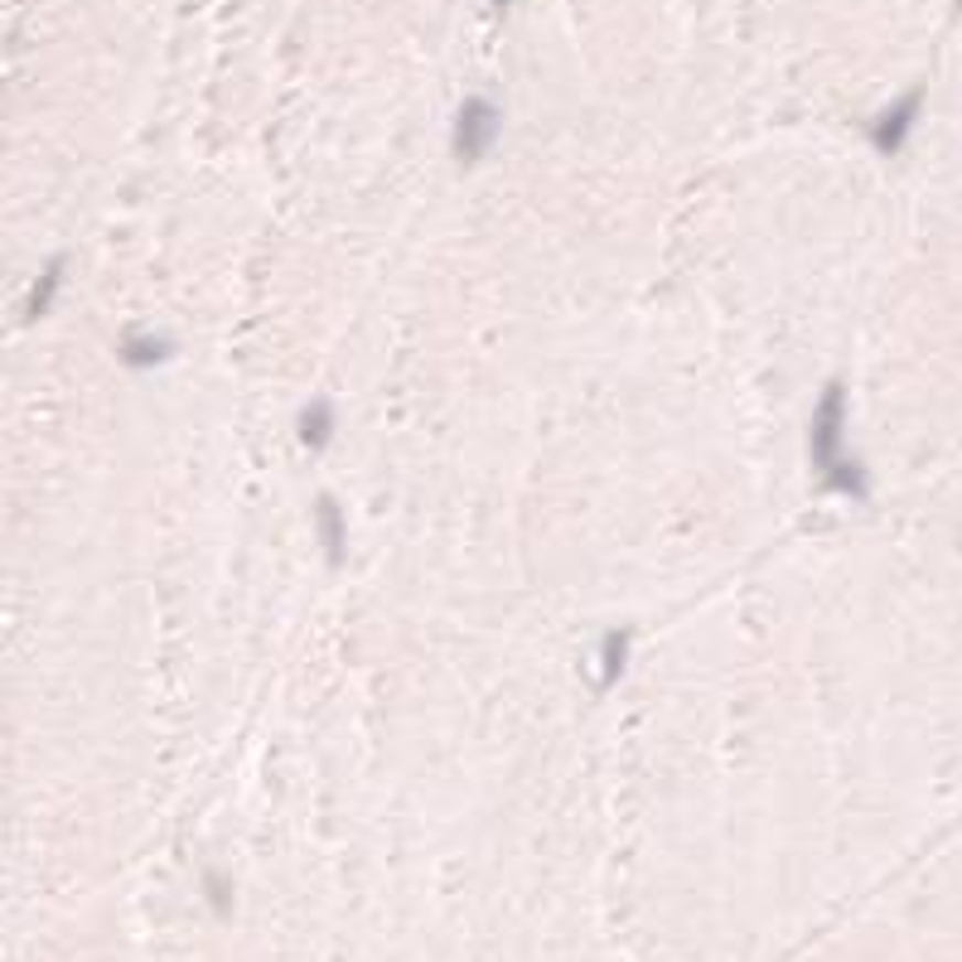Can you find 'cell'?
I'll use <instances>...</instances> for the list:
<instances>
[{
  "mask_svg": "<svg viewBox=\"0 0 962 962\" xmlns=\"http://www.w3.org/2000/svg\"><path fill=\"white\" fill-rule=\"evenodd\" d=\"M310 523H314V547H320L324 566H344L349 552H353V533H349V513L334 493H320L310 509Z\"/></svg>",
  "mask_w": 962,
  "mask_h": 962,
  "instance_id": "cell-4",
  "label": "cell"
},
{
  "mask_svg": "<svg viewBox=\"0 0 962 962\" xmlns=\"http://www.w3.org/2000/svg\"><path fill=\"white\" fill-rule=\"evenodd\" d=\"M58 286H63V261H49V271L30 286V306H24V320H40V314H49V306H54V296H58Z\"/></svg>",
  "mask_w": 962,
  "mask_h": 962,
  "instance_id": "cell-8",
  "label": "cell"
},
{
  "mask_svg": "<svg viewBox=\"0 0 962 962\" xmlns=\"http://www.w3.org/2000/svg\"><path fill=\"white\" fill-rule=\"evenodd\" d=\"M509 6H517V0H493V10H509Z\"/></svg>",
  "mask_w": 962,
  "mask_h": 962,
  "instance_id": "cell-10",
  "label": "cell"
},
{
  "mask_svg": "<svg viewBox=\"0 0 962 962\" xmlns=\"http://www.w3.org/2000/svg\"><path fill=\"white\" fill-rule=\"evenodd\" d=\"M629 673V629H605L595 643V687H614Z\"/></svg>",
  "mask_w": 962,
  "mask_h": 962,
  "instance_id": "cell-7",
  "label": "cell"
},
{
  "mask_svg": "<svg viewBox=\"0 0 962 962\" xmlns=\"http://www.w3.org/2000/svg\"><path fill=\"white\" fill-rule=\"evenodd\" d=\"M503 141V107L493 103V97L474 93L464 97L460 107H455L450 117V156L460 170H474V164H484L493 150Z\"/></svg>",
  "mask_w": 962,
  "mask_h": 962,
  "instance_id": "cell-2",
  "label": "cell"
},
{
  "mask_svg": "<svg viewBox=\"0 0 962 962\" xmlns=\"http://www.w3.org/2000/svg\"><path fill=\"white\" fill-rule=\"evenodd\" d=\"M209 895H213V905H218V915H227V880L223 876H209Z\"/></svg>",
  "mask_w": 962,
  "mask_h": 962,
  "instance_id": "cell-9",
  "label": "cell"
},
{
  "mask_svg": "<svg viewBox=\"0 0 962 962\" xmlns=\"http://www.w3.org/2000/svg\"><path fill=\"white\" fill-rule=\"evenodd\" d=\"M958 6H962V0H958Z\"/></svg>",
  "mask_w": 962,
  "mask_h": 962,
  "instance_id": "cell-11",
  "label": "cell"
},
{
  "mask_svg": "<svg viewBox=\"0 0 962 962\" xmlns=\"http://www.w3.org/2000/svg\"><path fill=\"white\" fill-rule=\"evenodd\" d=\"M919 111H923V87H915V93H900L895 103H885L876 117H870V126H866L870 146H876L880 156L905 150V141L915 136V126H919Z\"/></svg>",
  "mask_w": 962,
  "mask_h": 962,
  "instance_id": "cell-3",
  "label": "cell"
},
{
  "mask_svg": "<svg viewBox=\"0 0 962 962\" xmlns=\"http://www.w3.org/2000/svg\"><path fill=\"white\" fill-rule=\"evenodd\" d=\"M846 426H852V397H846L842 377H832V383L817 392L813 416H808V460H813V474H817L822 493H837V499H866L870 474H866V464L852 455Z\"/></svg>",
  "mask_w": 962,
  "mask_h": 962,
  "instance_id": "cell-1",
  "label": "cell"
},
{
  "mask_svg": "<svg viewBox=\"0 0 962 962\" xmlns=\"http://www.w3.org/2000/svg\"><path fill=\"white\" fill-rule=\"evenodd\" d=\"M117 359L126 373H156L174 359V339L160 329H126L117 339Z\"/></svg>",
  "mask_w": 962,
  "mask_h": 962,
  "instance_id": "cell-5",
  "label": "cell"
},
{
  "mask_svg": "<svg viewBox=\"0 0 962 962\" xmlns=\"http://www.w3.org/2000/svg\"><path fill=\"white\" fill-rule=\"evenodd\" d=\"M339 436V411L334 402H306L296 416V440L300 450H329Z\"/></svg>",
  "mask_w": 962,
  "mask_h": 962,
  "instance_id": "cell-6",
  "label": "cell"
}]
</instances>
